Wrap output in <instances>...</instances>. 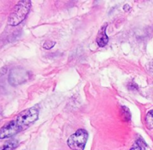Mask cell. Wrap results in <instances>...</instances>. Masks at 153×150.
Instances as JSON below:
<instances>
[{"instance_id":"1","label":"cell","mask_w":153,"mask_h":150,"mask_svg":"<svg viewBox=\"0 0 153 150\" xmlns=\"http://www.w3.org/2000/svg\"><path fill=\"white\" fill-rule=\"evenodd\" d=\"M38 118V109L32 106L19 112L14 119L11 120L0 128V139H6L14 136L31 126Z\"/></svg>"},{"instance_id":"2","label":"cell","mask_w":153,"mask_h":150,"mask_svg":"<svg viewBox=\"0 0 153 150\" xmlns=\"http://www.w3.org/2000/svg\"><path fill=\"white\" fill-rule=\"evenodd\" d=\"M31 2L28 0L19 1L14 6L7 19V24L11 26H16L22 22L28 15L31 8Z\"/></svg>"},{"instance_id":"3","label":"cell","mask_w":153,"mask_h":150,"mask_svg":"<svg viewBox=\"0 0 153 150\" xmlns=\"http://www.w3.org/2000/svg\"><path fill=\"white\" fill-rule=\"evenodd\" d=\"M88 133L84 129H79L70 136L67 145L72 150H84L88 141Z\"/></svg>"},{"instance_id":"4","label":"cell","mask_w":153,"mask_h":150,"mask_svg":"<svg viewBox=\"0 0 153 150\" xmlns=\"http://www.w3.org/2000/svg\"><path fill=\"white\" fill-rule=\"evenodd\" d=\"M28 79V73L22 68H15L10 71L9 82L13 86L19 85Z\"/></svg>"},{"instance_id":"5","label":"cell","mask_w":153,"mask_h":150,"mask_svg":"<svg viewBox=\"0 0 153 150\" xmlns=\"http://www.w3.org/2000/svg\"><path fill=\"white\" fill-rule=\"evenodd\" d=\"M108 26L107 23H105L99 31L97 37V42L100 47H103L105 46L108 42V37L106 34V28Z\"/></svg>"},{"instance_id":"6","label":"cell","mask_w":153,"mask_h":150,"mask_svg":"<svg viewBox=\"0 0 153 150\" xmlns=\"http://www.w3.org/2000/svg\"><path fill=\"white\" fill-rule=\"evenodd\" d=\"M18 146V142L16 140H11L7 141L1 147H0V150H13Z\"/></svg>"},{"instance_id":"7","label":"cell","mask_w":153,"mask_h":150,"mask_svg":"<svg viewBox=\"0 0 153 150\" xmlns=\"http://www.w3.org/2000/svg\"><path fill=\"white\" fill-rule=\"evenodd\" d=\"M146 126L148 129H153V110L148 112L145 118Z\"/></svg>"},{"instance_id":"8","label":"cell","mask_w":153,"mask_h":150,"mask_svg":"<svg viewBox=\"0 0 153 150\" xmlns=\"http://www.w3.org/2000/svg\"><path fill=\"white\" fill-rule=\"evenodd\" d=\"M122 110H123V116H125V119L126 121H128V120L131 118V113H130V111L126 106H122Z\"/></svg>"},{"instance_id":"9","label":"cell","mask_w":153,"mask_h":150,"mask_svg":"<svg viewBox=\"0 0 153 150\" xmlns=\"http://www.w3.org/2000/svg\"><path fill=\"white\" fill-rule=\"evenodd\" d=\"M55 45V41L48 40H46V41H45V43L43 44V47L44 48V49H46V50H50V49H52V48Z\"/></svg>"},{"instance_id":"10","label":"cell","mask_w":153,"mask_h":150,"mask_svg":"<svg viewBox=\"0 0 153 150\" xmlns=\"http://www.w3.org/2000/svg\"><path fill=\"white\" fill-rule=\"evenodd\" d=\"M131 150H142L141 147L138 145V144H134L132 146V148H131Z\"/></svg>"},{"instance_id":"11","label":"cell","mask_w":153,"mask_h":150,"mask_svg":"<svg viewBox=\"0 0 153 150\" xmlns=\"http://www.w3.org/2000/svg\"><path fill=\"white\" fill-rule=\"evenodd\" d=\"M123 9H124V10H126V11H128V10L131 9V7L129 6V4H125V5H124Z\"/></svg>"}]
</instances>
